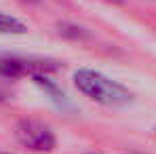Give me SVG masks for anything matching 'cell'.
I'll list each match as a JSON object with an SVG mask.
<instances>
[{
  "mask_svg": "<svg viewBox=\"0 0 156 154\" xmlns=\"http://www.w3.org/2000/svg\"><path fill=\"white\" fill-rule=\"evenodd\" d=\"M74 84L82 95H87L89 99L101 103V106L118 108V106H127L133 99L131 91L125 89L120 82L108 78L101 72L89 70V68H80L74 72Z\"/></svg>",
  "mask_w": 156,
  "mask_h": 154,
  "instance_id": "cell-1",
  "label": "cell"
},
{
  "mask_svg": "<svg viewBox=\"0 0 156 154\" xmlns=\"http://www.w3.org/2000/svg\"><path fill=\"white\" fill-rule=\"evenodd\" d=\"M59 70V63L42 57H23V55H0V78H23L36 74H49Z\"/></svg>",
  "mask_w": 156,
  "mask_h": 154,
  "instance_id": "cell-2",
  "label": "cell"
},
{
  "mask_svg": "<svg viewBox=\"0 0 156 154\" xmlns=\"http://www.w3.org/2000/svg\"><path fill=\"white\" fill-rule=\"evenodd\" d=\"M13 133H15V139L23 148L34 150V152H51L53 148L57 146L55 133L44 123L34 120V118H21V120H17Z\"/></svg>",
  "mask_w": 156,
  "mask_h": 154,
  "instance_id": "cell-3",
  "label": "cell"
},
{
  "mask_svg": "<svg viewBox=\"0 0 156 154\" xmlns=\"http://www.w3.org/2000/svg\"><path fill=\"white\" fill-rule=\"evenodd\" d=\"M23 32H27V27L19 19L0 13V34H23Z\"/></svg>",
  "mask_w": 156,
  "mask_h": 154,
  "instance_id": "cell-4",
  "label": "cell"
},
{
  "mask_svg": "<svg viewBox=\"0 0 156 154\" xmlns=\"http://www.w3.org/2000/svg\"><path fill=\"white\" fill-rule=\"evenodd\" d=\"M9 99V91H4V89H0V103L6 102Z\"/></svg>",
  "mask_w": 156,
  "mask_h": 154,
  "instance_id": "cell-5",
  "label": "cell"
},
{
  "mask_svg": "<svg viewBox=\"0 0 156 154\" xmlns=\"http://www.w3.org/2000/svg\"><path fill=\"white\" fill-rule=\"evenodd\" d=\"M105 2H112V4H122V0H105Z\"/></svg>",
  "mask_w": 156,
  "mask_h": 154,
  "instance_id": "cell-6",
  "label": "cell"
},
{
  "mask_svg": "<svg viewBox=\"0 0 156 154\" xmlns=\"http://www.w3.org/2000/svg\"><path fill=\"white\" fill-rule=\"evenodd\" d=\"M0 154H11V152H2V150H0Z\"/></svg>",
  "mask_w": 156,
  "mask_h": 154,
  "instance_id": "cell-7",
  "label": "cell"
},
{
  "mask_svg": "<svg viewBox=\"0 0 156 154\" xmlns=\"http://www.w3.org/2000/svg\"><path fill=\"white\" fill-rule=\"evenodd\" d=\"M154 131H156V129H154Z\"/></svg>",
  "mask_w": 156,
  "mask_h": 154,
  "instance_id": "cell-8",
  "label": "cell"
}]
</instances>
